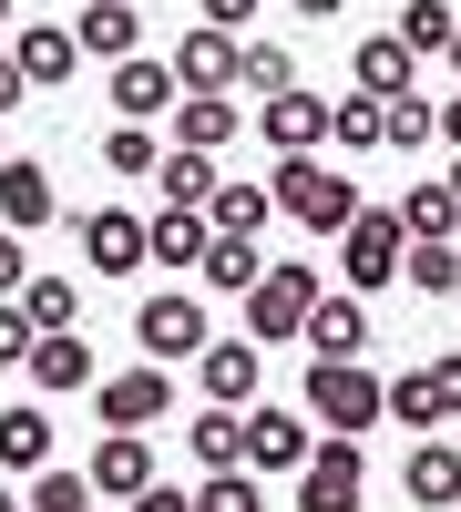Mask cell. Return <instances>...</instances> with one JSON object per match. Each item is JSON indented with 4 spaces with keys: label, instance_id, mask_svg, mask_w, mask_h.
I'll return each instance as SVG.
<instances>
[{
    "label": "cell",
    "instance_id": "1",
    "mask_svg": "<svg viewBox=\"0 0 461 512\" xmlns=\"http://www.w3.org/2000/svg\"><path fill=\"white\" fill-rule=\"evenodd\" d=\"M308 410L328 420V441H369L390 420V379L369 359H308Z\"/></svg>",
    "mask_w": 461,
    "mask_h": 512
},
{
    "label": "cell",
    "instance_id": "2",
    "mask_svg": "<svg viewBox=\"0 0 461 512\" xmlns=\"http://www.w3.org/2000/svg\"><path fill=\"white\" fill-rule=\"evenodd\" d=\"M267 195H277V216H298L308 236H339V226L359 216V185H349V175H339L328 154H277Z\"/></svg>",
    "mask_w": 461,
    "mask_h": 512
},
{
    "label": "cell",
    "instance_id": "3",
    "mask_svg": "<svg viewBox=\"0 0 461 512\" xmlns=\"http://www.w3.org/2000/svg\"><path fill=\"white\" fill-rule=\"evenodd\" d=\"M318 267H308V256H287V267H267L257 287H246V338H257V349H287V338H298L308 328V308H318Z\"/></svg>",
    "mask_w": 461,
    "mask_h": 512
},
{
    "label": "cell",
    "instance_id": "4",
    "mask_svg": "<svg viewBox=\"0 0 461 512\" xmlns=\"http://www.w3.org/2000/svg\"><path fill=\"white\" fill-rule=\"evenodd\" d=\"M339 277H349V297L400 287V216L390 205H359V216L339 226Z\"/></svg>",
    "mask_w": 461,
    "mask_h": 512
},
{
    "label": "cell",
    "instance_id": "5",
    "mask_svg": "<svg viewBox=\"0 0 461 512\" xmlns=\"http://www.w3.org/2000/svg\"><path fill=\"white\" fill-rule=\"evenodd\" d=\"M205 338H216V328H205V297H195V287H154L144 308H134V349H144L154 369H164V359H195Z\"/></svg>",
    "mask_w": 461,
    "mask_h": 512
},
{
    "label": "cell",
    "instance_id": "6",
    "mask_svg": "<svg viewBox=\"0 0 461 512\" xmlns=\"http://www.w3.org/2000/svg\"><path fill=\"white\" fill-rule=\"evenodd\" d=\"M359 482H369V451L359 441H318L308 472H298V512H359Z\"/></svg>",
    "mask_w": 461,
    "mask_h": 512
},
{
    "label": "cell",
    "instance_id": "7",
    "mask_svg": "<svg viewBox=\"0 0 461 512\" xmlns=\"http://www.w3.org/2000/svg\"><path fill=\"white\" fill-rule=\"evenodd\" d=\"M93 410H103V431H154L175 410V379L164 369H113V379H93Z\"/></svg>",
    "mask_w": 461,
    "mask_h": 512
},
{
    "label": "cell",
    "instance_id": "8",
    "mask_svg": "<svg viewBox=\"0 0 461 512\" xmlns=\"http://www.w3.org/2000/svg\"><path fill=\"white\" fill-rule=\"evenodd\" d=\"M82 482H93V502H134V492H154V441H144V431H103L93 461H82Z\"/></svg>",
    "mask_w": 461,
    "mask_h": 512
},
{
    "label": "cell",
    "instance_id": "9",
    "mask_svg": "<svg viewBox=\"0 0 461 512\" xmlns=\"http://www.w3.org/2000/svg\"><path fill=\"white\" fill-rule=\"evenodd\" d=\"M205 246H216L205 205H164V216H144V267H164V277H195Z\"/></svg>",
    "mask_w": 461,
    "mask_h": 512
},
{
    "label": "cell",
    "instance_id": "10",
    "mask_svg": "<svg viewBox=\"0 0 461 512\" xmlns=\"http://www.w3.org/2000/svg\"><path fill=\"white\" fill-rule=\"evenodd\" d=\"M308 359H369V297L349 287H318V308H308Z\"/></svg>",
    "mask_w": 461,
    "mask_h": 512
},
{
    "label": "cell",
    "instance_id": "11",
    "mask_svg": "<svg viewBox=\"0 0 461 512\" xmlns=\"http://www.w3.org/2000/svg\"><path fill=\"white\" fill-rule=\"evenodd\" d=\"M11 62L31 93H52V82L82 72V41H72V21H11Z\"/></svg>",
    "mask_w": 461,
    "mask_h": 512
},
{
    "label": "cell",
    "instance_id": "12",
    "mask_svg": "<svg viewBox=\"0 0 461 512\" xmlns=\"http://www.w3.org/2000/svg\"><path fill=\"white\" fill-rule=\"evenodd\" d=\"M246 123H257L277 154H328V93H308V82H298V93H277V103H257Z\"/></svg>",
    "mask_w": 461,
    "mask_h": 512
},
{
    "label": "cell",
    "instance_id": "13",
    "mask_svg": "<svg viewBox=\"0 0 461 512\" xmlns=\"http://www.w3.org/2000/svg\"><path fill=\"white\" fill-rule=\"evenodd\" d=\"M257 338H205V349H195V379H205V400H216V410H257Z\"/></svg>",
    "mask_w": 461,
    "mask_h": 512
},
{
    "label": "cell",
    "instance_id": "14",
    "mask_svg": "<svg viewBox=\"0 0 461 512\" xmlns=\"http://www.w3.org/2000/svg\"><path fill=\"white\" fill-rule=\"evenodd\" d=\"M82 267L93 277H134L144 267V216L134 205H93V216H82Z\"/></svg>",
    "mask_w": 461,
    "mask_h": 512
},
{
    "label": "cell",
    "instance_id": "15",
    "mask_svg": "<svg viewBox=\"0 0 461 512\" xmlns=\"http://www.w3.org/2000/svg\"><path fill=\"white\" fill-rule=\"evenodd\" d=\"M164 62H175V93H236V62H246V41H236V31H185Z\"/></svg>",
    "mask_w": 461,
    "mask_h": 512
},
{
    "label": "cell",
    "instance_id": "16",
    "mask_svg": "<svg viewBox=\"0 0 461 512\" xmlns=\"http://www.w3.org/2000/svg\"><path fill=\"white\" fill-rule=\"evenodd\" d=\"M308 451L318 441H308L298 410H267V400L246 410V472H308Z\"/></svg>",
    "mask_w": 461,
    "mask_h": 512
},
{
    "label": "cell",
    "instance_id": "17",
    "mask_svg": "<svg viewBox=\"0 0 461 512\" xmlns=\"http://www.w3.org/2000/svg\"><path fill=\"white\" fill-rule=\"evenodd\" d=\"M62 216V195H52V164H31V154H0V226L31 236V226H52Z\"/></svg>",
    "mask_w": 461,
    "mask_h": 512
},
{
    "label": "cell",
    "instance_id": "18",
    "mask_svg": "<svg viewBox=\"0 0 461 512\" xmlns=\"http://www.w3.org/2000/svg\"><path fill=\"white\" fill-rule=\"evenodd\" d=\"M164 123H175V144H185V154H226V144L246 134V103H236V93H185Z\"/></svg>",
    "mask_w": 461,
    "mask_h": 512
},
{
    "label": "cell",
    "instance_id": "19",
    "mask_svg": "<svg viewBox=\"0 0 461 512\" xmlns=\"http://www.w3.org/2000/svg\"><path fill=\"white\" fill-rule=\"evenodd\" d=\"M72 41H82V62H134V41H144V11H134V0H82Z\"/></svg>",
    "mask_w": 461,
    "mask_h": 512
},
{
    "label": "cell",
    "instance_id": "20",
    "mask_svg": "<svg viewBox=\"0 0 461 512\" xmlns=\"http://www.w3.org/2000/svg\"><path fill=\"white\" fill-rule=\"evenodd\" d=\"M410 82H421V62H410V41H400V31H369V41H359V62H349V93L390 103V93H410Z\"/></svg>",
    "mask_w": 461,
    "mask_h": 512
},
{
    "label": "cell",
    "instance_id": "21",
    "mask_svg": "<svg viewBox=\"0 0 461 512\" xmlns=\"http://www.w3.org/2000/svg\"><path fill=\"white\" fill-rule=\"evenodd\" d=\"M185 93H175V62H154V52H134V62H113V113H134V123H154V113H175Z\"/></svg>",
    "mask_w": 461,
    "mask_h": 512
},
{
    "label": "cell",
    "instance_id": "22",
    "mask_svg": "<svg viewBox=\"0 0 461 512\" xmlns=\"http://www.w3.org/2000/svg\"><path fill=\"white\" fill-rule=\"evenodd\" d=\"M400 492L421 502V512H451V502H461V451H451V441H410V461H400Z\"/></svg>",
    "mask_w": 461,
    "mask_h": 512
},
{
    "label": "cell",
    "instance_id": "23",
    "mask_svg": "<svg viewBox=\"0 0 461 512\" xmlns=\"http://www.w3.org/2000/svg\"><path fill=\"white\" fill-rule=\"evenodd\" d=\"M21 369H31V390H52V400H62V390H93V379H103V369H93V349H82V328L31 338V359H21Z\"/></svg>",
    "mask_w": 461,
    "mask_h": 512
},
{
    "label": "cell",
    "instance_id": "24",
    "mask_svg": "<svg viewBox=\"0 0 461 512\" xmlns=\"http://www.w3.org/2000/svg\"><path fill=\"white\" fill-rule=\"evenodd\" d=\"M390 216H400V246H461V205H451V185H410Z\"/></svg>",
    "mask_w": 461,
    "mask_h": 512
},
{
    "label": "cell",
    "instance_id": "25",
    "mask_svg": "<svg viewBox=\"0 0 461 512\" xmlns=\"http://www.w3.org/2000/svg\"><path fill=\"white\" fill-rule=\"evenodd\" d=\"M390 420H400L410 441H431L441 420H451V410H441V379H431V359H410V369L390 379Z\"/></svg>",
    "mask_w": 461,
    "mask_h": 512
},
{
    "label": "cell",
    "instance_id": "26",
    "mask_svg": "<svg viewBox=\"0 0 461 512\" xmlns=\"http://www.w3.org/2000/svg\"><path fill=\"white\" fill-rule=\"evenodd\" d=\"M185 451L205 461V472H246V410H216V400H205L195 431H185Z\"/></svg>",
    "mask_w": 461,
    "mask_h": 512
},
{
    "label": "cell",
    "instance_id": "27",
    "mask_svg": "<svg viewBox=\"0 0 461 512\" xmlns=\"http://www.w3.org/2000/svg\"><path fill=\"white\" fill-rule=\"evenodd\" d=\"M380 134H390V154H421V144H441V103L410 82V93H390L380 103Z\"/></svg>",
    "mask_w": 461,
    "mask_h": 512
},
{
    "label": "cell",
    "instance_id": "28",
    "mask_svg": "<svg viewBox=\"0 0 461 512\" xmlns=\"http://www.w3.org/2000/svg\"><path fill=\"white\" fill-rule=\"evenodd\" d=\"M0 472H52V420H41L31 400L0 410Z\"/></svg>",
    "mask_w": 461,
    "mask_h": 512
},
{
    "label": "cell",
    "instance_id": "29",
    "mask_svg": "<svg viewBox=\"0 0 461 512\" xmlns=\"http://www.w3.org/2000/svg\"><path fill=\"white\" fill-rule=\"evenodd\" d=\"M154 164H164L154 123H113V134H103V175L113 185H154Z\"/></svg>",
    "mask_w": 461,
    "mask_h": 512
},
{
    "label": "cell",
    "instance_id": "30",
    "mask_svg": "<svg viewBox=\"0 0 461 512\" xmlns=\"http://www.w3.org/2000/svg\"><path fill=\"white\" fill-rule=\"evenodd\" d=\"M267 216H277L267 185H216V195H205V226H216V236H267Z\"/></svg>",
    "mask_w": 461,
    "mask_h": 512
},
{
    "label": "cell",
    "instance_id": "31",
    "mask_svg": "<svg viewBox=\"0 0 461 512\" xmlns=\"http://www.w3.org/2000/svg\"><path fill=\"white\" fill-rule=\"evenodd\" d=\"M257 277H267L257 236H216V246H205V267H195V287H226V297H246Z\"/></svg>",
    "mask_w": 461,
    "mask_h": 512
},
{
    "label": "cell",
    "instance_id": "32",
    "mask_svg": "<svg viewBox=\"0 0 461 512\" xmlns=\"http://www.w3.org/2000/svg\"><path fill=\"white\" fill-rule=\"evenodd\" d=\"M236 93H257V103L298 93V52H287V41H246V62H236Z\"/></svg>",
    "mask_w": 461,
    "mask_h": 512
},
{
    "label": "cell",
    "instance_id": "33",
    "mask_svg": "<svg viewBox=\"0 0 461 512\" xmlns=\"http://www.w3.org/2000/svg\"><path fill=\"white\" fill-rule=\"evenodd\" d=\"M154 185H164V205H205V195H216L226 175H216V154H185V144H164Z\"/></svg>",
    "mask_w": 461,
    "mask_h": 512
},
{
    "label": "cell",
    "instance_id": "34",
    "mask_svg": "<svg viewBox=\"0 0 461 512\" xmlns=\"http://www.w3.org/2000/svg\"><path fill=\"white\" fill-rule=\"evenodd\" d=\"M390 31L410 41V62H431V52H451L461 11H451V0H400V21H390Z\"/></svg>",
    "mask_w": 461,
    "mask_h": 512
},
{
    "label": "cell",
    "instance_id": "35",
    "mask_svg": "<svg viewBox=\"0 0 461 512\" xmlns=\"http://www.w3.org/2000/svg\"><path fill=\"white\" fill-rule=\"evenodd\" d=\"M21 318H31V338H62V328L82 318V287H72V277H31V287H21Z\"/></svg>",
    "mask_w": 461,
    "mask_h": 512
},
{
    "label": "cell",
    "instance_id": "36",
    "mask_svg": "<svg viewBox=\"0 0 461 512\" xmlns=\"http://www.w3.org/2000/svg\"><path fill=\"white\" fill-rule=\"evenodd\" d=\"M328 144H339V154H380L390 134H380V103H369V93H339V103H328Z\"/></svg>",
    "mask_w": 461,
    "mask_h": 512
},
{
    "label": "cell",
    "instance_id": "37",
    "mask_svg": "<svg viewBox=\"0 0 461 512\" xmlns=\"http://www.w3.org/2000/svg\"><path fill=\"white\" fill-rule=\"evenodd\" d=\"M400 287L410 297H451L461 287V246H400Z\"/></svg>",
    "mask_w": 461,
    "mask_h": 512
},
{
    "label": "cell",
    "instance_id": "38",
    "mask_svg": "<svg viewBox=\"0 0 461 512\" xmlns=\"http://www.w3.org/2000/svg\"><path fill=\"white\" fill-rule=\"evenodd\" d=\"M195 512H267V492H257V472H205Z\"/></svg>",
    "mask_w": 461,
    "mask_h": 512
},
{
    "label": "cell",
    "instance_id": "39",
    "mask_svg": "<svg viewBox=\"0 0 461 512\" xmlns=\"http://www.w3.org/2000/svg\"><path fill=\"white\" fill-rule=\"evenodd\" d=\"M21 512H93V482H82V472H31Z\"/></svg>",
    "mask_w": 461,
    "mask_h": 512
},
{
    "label": "cell",
    "instance_id": "40",
    "mask_svg": "<svg viewBox=\"0 0 461 512\" xmlns=\"http://www.w3.org/2000/svg\"><path fill=\"white\" fill-rule=\"evenodd\" d=\"M31 359V318H21V297H0V369H21Z\"/></svg>",
    "mask_w": 461,
    "mask_h": 512
},
{
    "label": "cell",
    "instance_id": "41",
    "mask_svg": "<svg viewBox=\"0 0 461 512\" xmlns=\"http://www.w3.org/2000/svg\"><path fill=\"white\" fill-rule=\"evenodd\" d=\"M205 31H236L246 41V31H257V0H205Z\"/></svg>",
    "mask_w": 461,
    "mask_h": 512
},
{
    "label": "cell",
    "instance_id": "42",
    "mask_svg": "<svg viewBox=\"0 0 461 512\" xmlns=\"http://www.w3.org/2000/svg\"><path fill=\"white\" fill-rule=\"evenodd\" d=\"M21 287H31V256H21L11 226H0V297H21Z\"/></svg>",
    "mask_w": 461,
    "mask_h": 512
},
{
    "label": "cell",
    "instance_id": "43",
    "mask_svg": "<svg viewBox=\"0 0 461 512\" xmlns=\"http://www.w3.org/2000/svg\"><path fill=\"white\" fill-rule=\"evenodd\" d=\"M31 103V82H21V62H11V41H0V113H21Z\"/></svg>",
    "mask_w": 461,
    "mask_h": 512
},
{
    "label": "cell",
    "instance_id": "44",
    "mask_svg": "<svg viewBox=\"0 0 461 512\" xmlns=\"http://www.w3.org/2000/svg\"><path fill=\"white\" fill-rule=\"evenodd\" d=\"M134 512H195V492H175V482H154V492H134Z\"/></svg>",
    "mask_w": 461,
    "mask_h": 512
},
{
    "label": "cell",
    "instance_id": "45",
    "mask_svg": "<svg viewBox=\"0 0 461 512\" xmlns=\"http://www.w3.org/2000/svg\"><path fill=\"white\" fill-rule=\"evenodd\" d=\"M431 379H441V410H451V420H461V359H451V349H441V359H431Z\"/></svg>",
    "mask_w": 461,
    "mask_h": 512
},
{
    "label": "cell",
    "instance_id": "46",
    "mask_svg": "<svg viewBox=\"0 0 461 512\" xmlns=\"http://www.w3.org/2000/svg\"><path fill=\"white\" fill-rule=\"evenodd\" d=\"M287 11H298V21H339L349 0H287Z\"/></svg>",
    "mask_w": 461,
    "mask_h": 512
},
{
    "label": "cell",
    "instance_id": "47",
    "mask_svg": "<svg viewBox=\"0 0 461 512\" xmlns=\"http://www.w3.org/2000/svg\"><path fill=\"white\" fill-rule=\"evenodd\" d=\"M441 144H451V154H461V93H451V103H441Z\"/></svg>",
    "mask_w": 461,
    "mask_h": 512
},
{
    "label": "cell",
    "instance_id": "48",
    "mask_svg": "<svg viewBox=\"0 0 461 512\" xmlns=\"http://www.w3.org/2000/svg\"><path fill=\"white\" fill-rule=\"evenodd\" d=\"M0 512H21V492H11V472H0Z\"/></svg>",
    "mask_w": 461,
    "mask_h": 512
},
{
    "label": "cell",
    "instance_id": "49",
    "mask_svg": "<svg viewBox=\"0 0 461 512\" xmlns=\"http://www.w3.org/2000/svg\"><path fill=\"white\" fill-rule=\"evenodd\" d=\"M441 185H451V205H461V154H451V175H441Z\"/></svg>",
    "mask_w": 461,
    "mask_h": 512
},
{
    "label": "cell",
    "instance_id": "50",
    "mask_svg": "<svg viewBox=\"0 0 461 512\" xmlns=\"http://www.w3.org/2000/svg\"><path fill=\"white\" fill-rule=\"evenodd\" d=\"M441 62H451V72H461V31H451V52H441Z\"/></svg>",
    "mask_w": 461,
    "mask_h": 512
},
{
    "label": "cell",
    "instance_id": "51",
    "mask_svg": "<svg viewBox=\"0 0 461 512\" xmlns=\"http://www.w3.org/2000/svg\"><path fill=\"white\" fill-rule=\"evenodd\" d=\"M0 31H11V0H0Z\"/></svg>",
    "mask_w": 461,
    "mask_h": 512
},
{
    "label": "cell",
    "instance_id": "52",
    "mask_svg": "<svg viewBox=\"0 0 461 512\" xmlns=\"http://www.w3.org/2000/svg\"><path fill=\"white\" fill-rule=\"evenodd\" d=\"M451 308H461V287H451Z\"/></svg>",
    "mask_w": 461,
    "mask_h": 512
}]
</instances>
